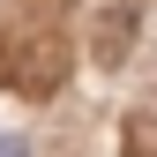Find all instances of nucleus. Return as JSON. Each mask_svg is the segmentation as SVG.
<instances>
[{
	"label": "nucleus",
	"instance_id": "f257e3e1",
	"mask_svg": "<svg viewBox=\"0 0 157 157\" xmlns=\"http://www.w3.org/2000/svg\"><path fill=\"white\" fill-rule=\"evenodd\" d=\"M0 157H30V142L23 135H0Z\"/></svg>",
	"mask_w": 157,
	"mask_h": 157
}]
</instances>
